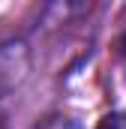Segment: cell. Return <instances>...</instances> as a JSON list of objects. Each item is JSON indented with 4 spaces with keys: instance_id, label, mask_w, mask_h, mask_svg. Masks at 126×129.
I'll return each instance as SVG.
<instances>
[{
    "instance_id": "1",
    "label": "cell",
    "mask_w": 126,
    "mask_h": 129,
    "mask_svg": "<svg viewBox=\"0 0 126 129\" xmlns=\"http://www.w3.org/2000/svg\"><path fill=\"white\" fill-rule=\"evenodd\" d=\"M96 129H126V114H120V111L117 114H105Z\"/></svg>"
},
{
    "instance_id": "2",
    "label": "cell",
    "mask_w": 126,
    "mask_h": 129,
    "mask_svg": "<svg viewBox=\"0 0 126 129\" xmlns=\"http://www.w3.org/2000/svg\"><path fill=\"white\" fill-rule=\"evenodd\" d=\"M117 51H120V57L126 60V33L120 36V42H117Z\"/></svg>"
}]
</instances>
